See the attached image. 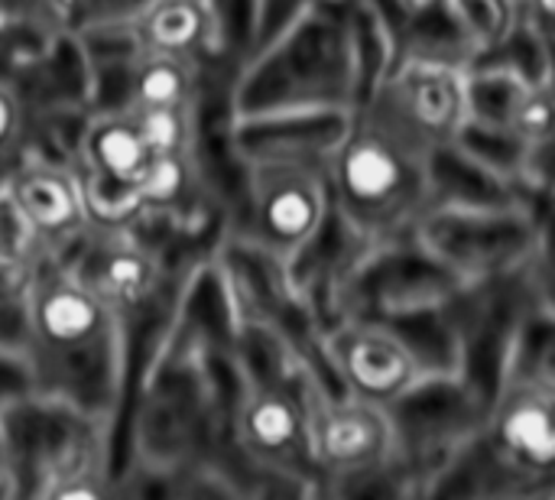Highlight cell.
I'll list each match as a JSON object with an SVG mask.
<instances>
[{
  "label": "cell",
  "instance_id": "17",
  "mask_svg": "<svg viewBox=\"0 0 555 500\" xmlns=\"http://www.w3.org/2000/svg\"><path fill=\"white\" fill-rule=\"evenodd\" d=\"M195 101V62L140 52L130 72L127 107H192Z\"/></svg>",
  "mask_w": 555,
  "mask_h": 500
},
{
  "label": "cell",
  "instance_id": "5",
  "mask_svg": "<svg viewBox=\"0 0 555 500\" xmlns=\"http://www.w3.org/2000/svg\"><path fill=\"white\" fill-rule=\"evenodd\" d=\"M247 244L276 264L299 260L325 231L332 198L322 166L247 163Z\"/></svg>",
  "mask_w": 555,
  "mask_h": 500
},
{
  "label": "cell",
  "instance_id": "9",
  "mask_svg": "<svg viewBox=\"0 0 555 500\" xmlns=\"http://www.w3.org/2000/svg\"><path fill=\"white\" fill-rule=\"evenodd\" d=\"M237 452L276 475H315L309 452V400L286 384H250L234 410Z\"/></svg>",
  "mask_w": 555,
  "mask_h": 500
},
{
  "label": "cell",
  "instance_id": "11",
  "mask_svg": "<svg viewBox=\"0 0 555 500\" xmlns=\"http://www.w3.org/2000/svg\"><path fill=\"white\" fill-rule=\"evenodd\" d=\"M485 439L524 482L553 491L555 423L550 384H501L485 416Z\"/></svg>",
  "mask_w": 555,
  "mask_h": 500
},
{
  "label": "cell",
  "instance_id": "20",
  "mask_svg": "<svg viewBox=\"0 0 555 500\" xmlns=\"http://www.w3.org/2000/svg\"><path fill=\"white\" fill-rule=\"evenodd\" d=\"M319 0H250V20H247V33H244V52L260 49L270 36H276L293 16H299L306 7H312Z\"/></svg>",
  "mask_w": 555,
  "mask_h": 500
},
{
  "label": "cell",
  "instance_id": "18",
  "mask_svg": "<svg viewBox=\"0 0 555 500\" xmlns=\"http://www.w3.org/2000/svg\"><path fill=\"white\" fill-rule=\"evenodd\" d=\"M150 156H189L192 153V107H127Z\"/></svg>",
  "mask_w": 555,
  "mask_h": 500
},
{
  "label": "cell",
  "instance_id": "3",
  "mask_svg": "<svg viewBox=\"0 0 555 500\" xmlns=\"http://www.w3.org/2000/svg\"><path fill=\"white\" fill-rule=\"evenodd\" d=\"M104 430L98 420L55 397L33 394L0 410L7 495L98 498L104 485Z\"/></svg>",
  "mask_w": 555,
  "mask_h": 500
},
{
  "label": "cell",
  "instance_id": "6",
  "mask_svg": "<svg viewBox=\"0 0 555 500\" xmlns=\"http://www.w3.org/2000/svg\"><path fill=\"white\" fill-rule=\"evenodd\" d=\"M361 111L433 153L465 120V68L400 55L384 68Z\"/></svg>",
  "mask_w": 555,
  "mask_h": 500
},
{
  "label": "cell",
  "instance_id": "2",
  "mask_svg": "<svg viewBox=\"0 0 555 500\" xmlns=\"http://www.w3.org/2000/svg\"><path fill=\"white\" fill-rule=\"evenodd\" d=\"M325 182L335 221L361 247H380L410 238L426 211L429 153L358 107L328 159Z\"/></svg>",
  "mask_w": 555,
  "mask_h": 500
},
{
  "label": "cell",
  "instance_id": "19",
  "mask_svg": "<svg viewBox=\"0 0 555 500\" xmlns=\"http://www.w3.org/2000/svg\"><path fill=\"white\" fill-rule=\"evenodd\" d=\"M189 192H192L189 156H150V163L137 182V202H140L143 215L172 211L189 198Z\"/></svg>",
  "mask_w": 555,
  "mask_h": 500
},
{
  "label": "cell",
  "instance_id": "1",
  "mask_svg": "<svg viewBox=\"0 0 555 500\" xmlns=\"http://www.w3.org/2000/svg\"><path fill=\"white\" fill-rule=\"evenodd\" d=\"M390 59V29L374 0H319L241 59L231 117L358 111Z\"/></svg>",
  "mask_w": 555,
  "mask_h": 500
},
{
  "label": "cell",
  "instance_id": "16",
  "mask_svg": "<svg viewBox=\"0 0 555 500\" xmlns=\"http://www.w3.org/2000/svg\"><path fill=\"white\" fill-rule=\"evenodd\" d=\"M442 7L452 16V23L459 26L462 39L472 52V62L507 46L511 36L524 23L520 0H442Z\"/></svg>",
  "mask_w": 555,
  "mask_h": 500
},
{
  "label": "cell",
  "instance_id": "13",
  "mask_svg": "<svg viewBox=\"0 0 555 500\" xmlns=\"http://www.w3.org/2000/svg\"><path fill=\"white\" fill-rule=\"evenodd\" d=\"M354 111H276L231 117L228 137L241 166L247 163H306L328 169Z\"/></svg>",
  "mask_w": 555,
  "mask_h": 500
},
{
  "label": "cell",
  "instance_id": "10",
  "mask_svg": "<svg viewBox=\"0 0 555 500\" xmlns=\"http://www.w3.org/2000/svg\"><path fill=\"white\" fill-rule=\"evenodd\" d=\"M16 218L42 254L68 251L88 228L91 215L81 192V176L62 159H26L0 179Z\"/></svg>",
  "mask_w": 555,
  "mask_h": 500
},
{
  "label": "cell",
  "instance_id": "22",
  "mask_svg": "<svg viewBox=\"0 0 555 500\" xmlns=\"http://www.w3.org/2000/svg\"><path fill=\"white\" fill-rule=\"evenodd\" d=\"M393 7H397V13H400V20L410 13V10H416V7H423V3H429V0H390ZM400 26V23H397Z\"/></svg>",
  "mask_w": 555,
  "mask_h": 500
},
{
  "label": "cell",
  "instance_id": "4",
  "mask_svg": "<svg viewBox=\"0 0 555 500\" xmlns=\"http://www.w3.org/2000/svg\"><path fill=\"white\" fill-rule=\"evenodd\" d=\"M413 244L429 254L462 286L498 283L546 260V215L537 205H429L413 231Z\"/></svg>",
  "mask_w": 555,
  "mask_h": 500
},
{
  "label": "cell",
  "instance_id": "12",
  "mask_svg": "<svg viewBox=\"0 0 555 500\" xmlns=\"http://www.w3.org/2000/svg\"><path fill=\"white\" fill-rule=\"evenodd\" d=\"M309 452L315 475L335 478L393 459V426L387 407L351 394L309 403Z\"/></svg>",
  "mask_w": 555,
  "mask_h": 500
},
{
  "label": "cell",
  "instance_id": "8",
  "mask_svg": "<svg viewBox=\"0 0 555 500\" xmlns=\"http://www.w3.org/2000/svg\"><path fill=\"white\" fill-rule=\"evenodd\" d=\"M120 316L52 254L39 257L26 296V351H68L120 332Z\"/></svg>",
  "mask_w": 555,
  "mask_h": 500
},
{
  "label": "cell",
  "instance_id": "7",
  "mask_svg": "<svg viewBox=\"0 0 555 500\" xmlns=\"http://www.w3.org/2000/svg\"><path fill=\"white\" fill-rule=\"evenodd\" d=\"M322 358L341 394L377 407H390L426 377L406 342L387 322L371 316H341L322 342Z\"/></svg>",
  "mask_w": 555,
  "mask_h": 500
},
{
  "label": "cell",
  "instance_id": "15",
  "mask_svg": "<svg viewBox=\"0 0 555 500\" xmlns=\"http://www.w3.org/2000/svg\"><path fill=\"white\" fill-rule=\"evenodd\" d=\"M78 163L81 176L111 189H133L150 163L137 124L127 107L91 111L78 133Z\"/></svg>",
  "mask_w": 555,
  "mask_h": 500
},
{
  "label": "cell",
  "instance_id": "21",
  "mask_svg": "<svg viewBox=\"0 0 555 500\" xmlns=\"http://www.w3.org/2000/svg\"><path fill=\"white\" fill-rule=\"evenodd\" d=\"M23 101L16 94V88L10 81L0 78V159L16 146L20 133H23Z\"/></svg>",
  "mask_w": 555,
  "mask_h": 500
},
{
  "label": "cell",
  "instance_id": "14",
  "mask_svg": "<svg viewBox=\"0 0 555 500\" xmlns=\"http://www.w3.org/2000/svg\"><path fill=\"white\" fill-rule=\"evenodd\" d=\"M127 23L140 52L198 62L221 39V3L218 0H137L127 10Z\"/></svg>",
  "mask_w": 555,
  "mask_h": 500
}]
</instances>
